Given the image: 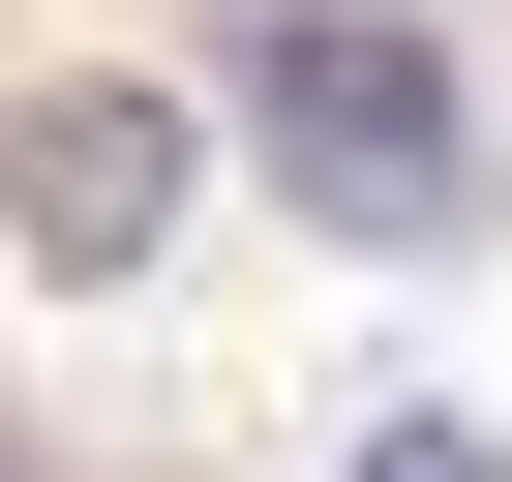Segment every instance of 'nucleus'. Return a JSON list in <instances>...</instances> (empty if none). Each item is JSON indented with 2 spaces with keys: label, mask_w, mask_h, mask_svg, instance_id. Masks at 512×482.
Instances as JSON below:
<instances>
[{
  "label": "nucleus",
  "mask_w": 512,
  "mask_h": 482,
  "mask_svg": "<svg viewBox=\"0 0 512 482\" xmlns=\"http://www.w3.org/2000/svg\"><path fill=\"white\" fill-rule=\"evenodd\" d=\"M241 121H272V181L332 241H452V181H482V121H452V61L392 0H272V31H241Z\"/></svg>",
  "instance_id": "obj_1"
},
{
  "label": "nucleus",
  "mask_w": 512,
  "mask_h": 482,
  "mask_svg": "<svg viewBox=\"0 0 512 482\" xmlns=\"http://www.w3.org/2000/svg\"><path fill=\"white\" fill-rule=\"evenodd\" d=\"M0 241H31L61 302H121L151 241H181V91H121V61H61L31 121H0Z\"/></svg>",
  "instance_id": "obj_2"
},
{
  "label": "nucleus",
  "mask_w": 512,
  "mask_h": 482,
  "mask_svg": "<svg viewBox=\"0 0 512 482\" xmlns=\"http://www.w3.org/2000/svg\"><path fill=\"white\" fill-rule=\"evenodd\" d=\"M362 482H512V452H482V422H362Z\"/></svg>",
  "instance_id": "obj_3"
}]
</instances>
